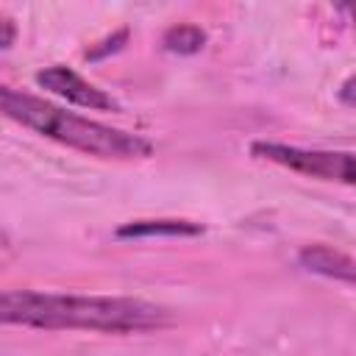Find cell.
I'll return each mask as SVG.
<instances>
[{"instance_id":"cell-1","label":"cell","mask_w":356,"mask_h":356,"mask_svg":"<svg viewBox=\"0 0 356 356\" xmlns=\"http://www.w3.org/2000/svg\"><path fill=\"white\" fill-rule=\"evenodd\" d=\"M0 325H25L44 331L147 334L172 325V314L170 309L142 298L0 289Z\"/></svg>"},{"instance_id":"cell-2","label":"cell","mask_w":356,"mask_h":356,"mask_svg":"<svg viewBox=\"0 0 356 356\" xmlns=\"http://www.w3.org/2000/svg\"><path fill=\"white\" fill-rule=\"evenodd\" d=\"M0 114L44 139H53L70 150L95 159L131 161V159H147L153 153V142L139 134H128L122 128H111L97 120L72 114L39 95L14 89L8 83H0Z\"/></svg>"},{"instance_id":"cell-3","label":"cell","mask_w":356,"mask_h":356,"mask_svg":"<svg viewBox=\"0 0 356 356\" xmlns=\"http://www.w3.org/2000/svg\"><path fill=\"white\" fill-rule=\"evenodd\" d=\"M250 156L259 161H270L284 170L300 172L306 178H317V181H334V184H345V186H350L356 181L350 150H312V147L256 139V142H250Z\"/></svg>"},{"instance_id":"cell-4","label":"cell","mask_w":356,"mask_h":356,"mask_svg":"<svg viewBox=\"0 0 356 356\" xmlns=\"http://www.w3.org/2000/svg\"><path fill=\"white\" fill-rule=\"evenodd\" d=\"M36 83L42 89L53 92L56 97L72 103V106H81V108H89V111H120V103L108 92L89 83L83 75H78L75 70H70L64 64H53V67L39 70Z\"/></svg>"},{"instance_id":"cell-5","label":"cell","mask_w":356,"mask_h":356,"mask_svg":"<svg viewBox=\"0 0 356 356\" xmlns=\"http://www.w3.org/2000/svg\"><path fill=\"white\" fill-rule=\"evenodd\" d=\"M298 264L306 270V273H314V275H323V278H331V281H342L345 286H353L356 281V261L350 253L345 250H337L331 245H303L300 253H298Z\"/></svg>"},{"instance_id":"cell-6","label":"cell","mask_w":356,"mask_h":356,"mask_svg":"<svg viewBox=\"0 0 356 356\" xmlns=\"http://www.w3.org/2000/svg\"><path fill=\"white\" fill-rule=\"evenodd\" d=\"M206 228L195 220H178V217H153V220H128L122 222L114 236L117 239H150V236H197Z\"/></svg>"},{"instance_id":"cell-7","label":"cell","mask_w":356,"mask_h":356,"mask_svg":"<svg viewBox=\"0 0 356 356\" xmlns=\"http://www.w3.org/2000/svg\"><path fill=\"white\" fill-rule=\"evenodd\" d=\"M161 47L175 56H195L206 47V31L195 22H178L170 25L161 36Z\"/></svg>"},{"instance_id":"cell-8","label":"cell","mask_w":356,"mask_h":356,"mask_svg":"<svg viewBox=\"0 0 356 356\" xmlns=\"http://www.w3.org/2000/svg\"><path fill=\"white\" fill-rule=\"evenodd\" d=\"M125 42H128V28H120V31H114L111 36L100 39L97 44H89L83 56H86L89 61H97V58H106L108 53H120V50L125 47Z\"/></svg>"},{"instance_id":"cell-9","label":"cell","mask_w":356,"mask_h":356,"mask_svg":"<svg viewBox=\"0 0 356 356\" xmlns=\"http://www.w3.org/2000/svg\"><path fill=\"white\" fill-rule=\"evenodd\" d=\"M14 39H17V25H14V19L6 17V14H0V50H8V47L14 44Z\"/></svg>"},{"instance_id":"cell-10","label":"cell","mask_w":356,"mask_h":356,"mask_svg":"<svg viewBox=\"0 0 356 356\" xmlns=\"http://www.w3.org/2000/svg\"><path fill=\"white\" fill-rule=\"evenodd\" d=\"M353 86H356V78L350 75V78H345L342 89L337 92V95H339V103H342V106H348V108H353V106H356V95H353L356 89H353Z\"/></svg>"}]
</instances>
